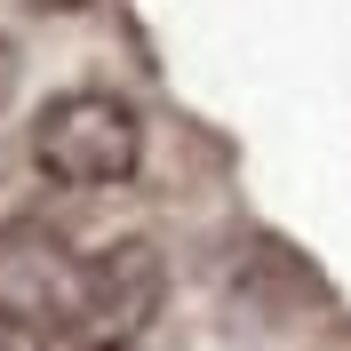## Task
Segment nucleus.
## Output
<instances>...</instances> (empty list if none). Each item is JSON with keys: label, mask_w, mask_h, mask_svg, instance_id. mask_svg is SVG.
<instances>
[{"label": "nucleus", "mask_w": 351, "mask_h": 351, "mask_svg": "<svg viewBox=\"0 0 351 351\" xmlns=\"http://www.w3.org/2000/svg\"><path fill=\"white\" fill-rule=\"evenodd\" d=\"M56 8H80V0H56Z\"/></svg>", "instance_id": "obj_6"}, {"label": "nucleus", "mask_w": 351, "mask_h": 351, "mask_svg": "<svg viewBox=\"0 0 351 351\" xmlns=\"http://www.w3.org/2000/svg\"><path fill=\"white\" fill-rule=\"evenodd\" d=\"M0 351H72L64 335L32 328V319H16V311H0Z\"/></svg>", "instance_id": "obj_4"}, {"label": "nucleus", "mask_w": 351, "mask_h": 351, "mask_svg": "<svg viewBox=\"0 0 351 351\" xmlns=\"http://www.w3.org/2000/svg\"><path fill=\"white\" fill-rule=\"evenodd\" d=\"M8 96H16V40L0 32V104H8Z\"/></svg>", "instance_id": "obj_5"}, {"label": "nucleus", "mask_w": 351, "mask_h": 351, "mask_svg": "<svg viewBox=\"0 0 351 351\" xmlns=\"http://www.w3.org/2000/svg\"><path fill=\"white\" fill-rule=\"evenodd\" d=\"M104 351H128V343H104Z\"/></svg>", "instance_id": "obj_7"}, {"label": "nucleus", "mask_w": 351, "mask_h": 351, "mask_svg": "<svg viewBox=\"0 0 351 351\" xmlns=\"http://www.w3.org/2000/svg\"><path fill=\"white\" fill-rule=\"evenodd\" d=\"M88 304H96V271H88L80 247L48 240L32 223L0 232V311H16L64 343H88Z\"/></svg>", "instance_id": "obj_2"}, {"label": "nucleus", "mask_w": 351, "mask_h": 351, "mask_svg": "<svg viewBox=\"0 0 351 351\" xmlns=\"http://www.w3.org/2000/svg\"><path fill=\"white\" fill-rule=\"evenodd\" d=\"M88 271H96V304H88V351L104 343H136V328L160 311V295H168V263H160L152 240H112L88 256Z\"/></svg>", "instance_id": "obj_3"}, {"label": "nucleus", "mask_w": 351, "mask_h": 351, "mask_svg": "<svg viewBox=\"0 0 351 351\" xmlns=\"http://www.w3.org/2000/svg\"><path fill=\"white\" fill-rule=\"evenodd\" d=\"M144 160V120L112 88H64L32 120V168L64 192H112Z\"/></svg>", "instance_id": "obj_1"}]
</instances>
